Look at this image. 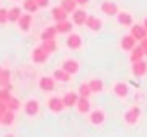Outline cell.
Masks as SVG:
<instances>
[{
    "mask_svg": "<svg viewBox=\"0 0 147 137\" xmlns=\"http://www.w3.org/2000/svg\"><path fill=\"white\" fill-rule=\"evenodd\" d=\"M86 21H87V12H84V10H74V22L75 24L82 26V24H86Z\"/></svg>",
    "mask_w": 147,
    "mask_h": 137,
    "instance_id": "15",
    "label": "cell"
},
{
    "mask_svg": "<svg viewBox=\"0 0 147 137\" xmlns=\"http://www.w3.org/2000/svg\"><path fill=\"white\" fill-rule=\"evenodd\" d=\"M48 106H50V110L51 111H55V113H58V111H62L63 110V100H60V98H51L50 101H48Z\"/></svg>",
    "mask_w": 147,
    "mask_h": 137,
    "instance_id": "11",
    "label": "cell"
},
{
    "mask_svg": "<svg viewBox=\"0 0 147 137\" xmlns=\"http://www.w3.org/2000/svg\"><path fill=\"white\" fill-rule=\"evenodd\" d=\"M10 72L9 70H2V74H0V84L3 86V87H9L10 89Z\"/></svg>",
    "mask_w": 147,
    "mask_h": 137,
    "instance_id": "27",
    "label": "cell"
},
{
    "mask_svg": "<svg viewBox=\"0 0 147 137\" xmlns=\"http://www.w3.org/2000/svg\"><path fill=\"white\" fill-rule=\"evenodd\" d=\"M144 28L147 29V17H146V21H144Z\"/></svg>",
    "mask_w": 147,
    "mask_h": 137,
    "instance_id": "40",
    "label": "cell"
},
{
    "mask_svg": "<svg viewBox=\"0 0 147 137\" xmlns=\"http://www.w3.org/2000/svg\"><path fill=\"white\" fill-rule=\"evenodd\" d=\"M132 74L135 77H142L147 74V62L144 60H139V62H134L132 64Z\"/></svg>",
    "mask_w": 147,
    "mask_h": 137,
    "instance_id": "2",
    "label": "cell"
},
{
    "mask_svg": "<svg viewBox=\"0 0 147 137\" xmlns=\"http://www.w3.org/2000/svg\"><path fill=\"white\" fill-rule=\"evenodd\" d=\"M43 48L48 52V53H53L57 50V43H55V38H50V39H43Z\"/></svg>",
    "mask_w": 147,
    "mask_h": 137,
    "instance_id": "23",
    "label": "cell"
},
{
    "mask_svg": "<svg viewBox=\"0 0 147 137\" xmlns=\"http://www.w3.org/2000/svg\"><path fill=\"white\" fill-rule=\"evenodd\" d=\"M105 122V113L101 111V110H94L92 113H91V123H94V125H101Z\"/></svg>",
    "mask_w": 147,
    "mask_h": 137,
    "instance_id": "17",
    "label": "cell"
},
{
    "mask_svg": "<svg viewBox=\"0 0 147 137\" xmlns=\"http://www.w3.org/2000/svg\"><path fill=\"white\" fill-rule=\"evenodd\" d=\"M7 106H9V110H12V111L17 110V108H19V100H16L14 96H10V98L7 100Z\"/></svg>",
    "mask_w": 147,
    "mask_h": 137,
    "instance_id": "32",
    "label": "cell"
},
{
    "mask_svg": "<svg viewBox=\"0 0 147 137\" xmlns=\"http://www.w3.org/2000/svg\"><path fill=\"white\" fill-rule=\"evenodd\" d=\"M36 2H38L39 7H46V5H48V0H36Z\"/></svg>",
    "mask_w": 147,
    "mask_h": 137,
    "instance_id": "38",
    "label": "cell"
},
{
    "mask_svg": "<svg viewBox=\"0 0 147 137\" xmlns=\"http://www.w3.org/2000/svg\"><path fill=\"white\" fill-rule=\"evenodd\" d=\"M39 86H41L43 91H53L55 89V79L53 77H41Z\"/></svg>",
    "mask_w": 147,
    "mask_h": 137,
    "instance_id": "9",
    "label": "cell"
},
{
    "mask_svg": "<svg viewBox=\"0 0 147 137\" xmlns=\"http://www.w3.org/2000/svg\"><path fill=\"white\" fill-rule=\"evenodd\" d=\"M75 5H77L75 0H62V7H63L67 12H74V10H75Z\"/></svg>",
    "mask_w": 147,
    "mask_h": 137,
    "instance_id": "29",
    "label": "cell"
},
{
    "mask_svg": "<svg viewBox=\"0 0 147 137\" xmlns=\"http://www.w3.org/2000/svg\"><path fill=\"white\" fill-rule=\"evenodd\" d=\"M67 10L63 9V7H55L53 10H51V16H53V19L55 21H63V19H67Z\"/></svg>",
    "mask_w": 147,
    "mask_h": 137,
    "instance_id": "14",
    "label": "cell"
},
{
    "mask_svg": "<svg viewBox=\"0 0 147 137\" xmlns=\"http://www.w3.org/2000/svg\"><path fill=\"white\" fill-rule=\"evenodd\" d=\"M101 10H103L106 16H116V14H118V5H116L115 2H111V0H106V2L101 3Z\"/></svg>",
    "mask_w": 147,
    "mask_h": 137,
    "instance_id": "4",
    "label": "cell"
},
{
    "mask_svg": "<svg viewBox=\"0 0 147 137\" xmlns=\"http://www.w3.org/2000/svg\"><path fill=\"white\" fill-rule=\"evenodd\" d=\"M130 34L137 39V41H140V39H144L147 36V29L144 28V24L140 26V24H132V31H130Z\"/></svg>",
    "mask_w": 147,
    "mask_h": 137,
    "instance_id": "3",
    "label": "cell"
},
{
    "mask_svg": "<svg viewBox=\"0 0 147 137\" xmlns=\"http://www.w3.org/2000/svg\"><path fill=\"white\" fill-rule=\"evenodd\" d=\"M67 45H69L72 50H77V48H80V45H82V38H80L79 34H70V36L67 38Z\"/></svg>",
    "mask_w": 147,
    "mask_h": 137,
    "instance_id": "13",
    "label": "cell"
},
{
    "mask_svg": "<svg viewBox=\"0 0 147 137\" xmlns=\"http://www.w3.org/2000/svg\"><path fill=\"white\" fill-rule=\"evenodd\" d=\"M31 16L29 14H24V16H21L19 17V28H21V31H28L29 28H31Z\"/></svg>",
    "mask_w": 147,
    "mask_h": 137,
    "instance_id": "16",
    "label": "cell"
},
{
    "mask_svg": "<svg viewBox=\"0 0 147 137\" xmlns=\"http://www.w3.org/2000/svg\"><path fill=\"white\" fill-rule=\"evenodd\" d=\"M55 79H58V81H65V82H69L70 81V74L65 70V68H58L57 72H55Z\"/></svg>",
    "mask_w": 147,
    "mask_h": 137,
    "instance_id": "25",
    "label": "cell"
},
{
    "mask_svg": "<svg viewBox=\"0 0 147 137\" xmlns=\"http://www.w3.org/2000/svg\"><path fill=\"white\" fill-rule=\"evenodd\" d=\"M116 17H118V22L121 26H132L134 24V19H132V16L128 12H118Z\"/></svg>",
    "mask_w": 147,
    "mask_h": 137,
    "instance_id": "12",
    "label": "cell"
},
{
    "mask_svg": "<svg viewBox=\"0 0 147 137\" xmlns=\"http://www.w3.org/2000/svg\"><path fill=\"white\" fill-rule=\"evenodd\" d=\"M77 100H79V96L75 93H67L63 96V104L65 106H74V104H77Z\"/></svg>",
    "mask_w": 147,
    "mask_h": 137,
    "instance_id": "22",
    "label": "cell"
},
{
    "mask_svg": "<svg viewBox=\"0 0 147 137\" xmlns=\"http://www.w3.org/2000/svg\"><path fill=\"white\" fill-rule=\"evenodd\" d=\"M7 110H9L7 103H5V101H0V115H3V113H5Z\"/></svg>",
    "mask_w": 147,
    "mask_h": 137,
    "instance_id": "36",
    "label": "cell"
},
{
    "mask_svg": "<svg viewBox=\"0 0 147 137\" xmlns=\"http://www.w3.org/2000/svg\"><path fill=\"white\" fill-rule=\"evenodd\" d=\"M7 21H9V10L0 9V22L3 24V22H7Z\"/></svg>",
    "mask_w": 147,
    "mask_h": 137,
    "instance_id": "35",
    "label": "cell"
},
{
    "mask_svg": "<svg viewBox=\"0 0 147 137\" xmlns=\"http://www.w3.org/2000/svg\"><path fill=\"white\" fill-rule=\"evenodd\" d=\"M12 94L9 93V87H3V89H0V101H5L7 103V100L10 98Z\"/></svg>",
    "mask_w": 147,
    "mask_h": 137,
    "instance_id": "34",
    "label": "cell"
},
{
    "mask_svg": "<svg viewBox=\"0 0 147 137\" xmlns=\"http://www.w3.org/2000/svg\"><path fill=\"white\" fill-rule=\"evenodd\" d=\"M0 123H2V115H0Z\"/></svg>",
    "mask_w": 147,
    "mask_h": 137,
    "instance_id": "41",
    "label": "cell"
},
{
    "mask_svg": "<svg viewBox=\"0 0 147 137\" xmlns=\"http://www.w3.org/2000/svg\"><path fill=\"white\" fill-rule=\"evenodd\" d=\"M87 84H89V87H91L92 93H99V91H103V82H101L99 79H92V81H89Z\"/></svg>",
    "mask_w": 147,
    "mask_h": 137,
    "instance_id": "26",
    "label": "cell"
},
{
    "mask_svg": "<svg viewBox=\"0 0 147 137\" xmlns=\"http://www.w3.org/2000/svg\"><path fill=\"white\" fill-rule=\"evenodd\" d=\"M19 17H21V9L19 7H14V9L9 10V21L16 22V21H19Z\"/></svg>",
    "mask_w": 147,
    "mask_h": 137,
    "instance_id": "28",
    "label": "cell"
},
{
    "mask_svg": "<svg viewBox=\"0 0 147 137\" xmlns=\"http://www.w3.org/2000/svg\"><path fill=\"white\" fill-rule=\"evenodd\" d=\"M57 33H58V31H57V28H48V29L43 33L41 38H43V39H50V38H55V34H57Z\"/></svg>",
    "mask_w": 147,
    "mask_h": 137,
    "instance_id": "33",
    "label": "cell"
},
{
    "mask_svg": "<svg viewBox=\"0 0 147 137\" xmlns=\"http://www.w3.org/2000/svg\"><path fill=\"white\" fill-rule=\"evenodd\" d=\"M86 26H87L89 29H92V31H99V29H101V26H103V22H101V19H99V17H96V16H87Z\"/></svg>",
    "mask_w": 147,
    "mask_h": 137,
    "instance_id": "7",
    "label": "cell"
},
{
    "mask_svg": "<svg viewBox=\"0 0 147 137\" xmlns=\"http://www.w3.org/2000/svg\"><path fill=\"white\" fill-rule=\"evenodd\" d=\"M55 28H57L58 33H70L72 31V22H69L67 19H63V21H58V24Z\"/></svg>",
    "mask_w": 147,
    "mask_h": 137,
    "instance_id": "18",
    "label": "cell"
},
{
    "mask_svg": "<svg viewBox=\"0 0 147 137\" xmlns=\"http://www.w3.org/2000/svg\"><path fill=\"white\" fill-rule=\"evenodd\" d=\"M46 58H48V52H46L43 46H38V48L33 50V60H34L36 64H43Z\"/></svg>",
    "mask_w": 147,
    "mask_h": 137,
    "instance_id": "6",
    "label": "cell"
},
{
    "mask_svg": "<svg viewBox=\"0 0 147 137\" xmlns=\"http://www.w3.org/2000/svg\"><path fill=\"white\" fill-rule=\"evenodd\" d=\"M63 68L72 75V74H75V72L79 70V62H77V60H65V62H63Z\"/></svg>",
    "mask_w": 147,
    "mask_h": 137,
    "instance_id": "19",
    "label": "cell"
},
{
    "mask_svg": "<svg viewBox=\"0 0 147 137\" xmlns=\"http://www.w3.org/2000/svg\"><path fill=\"white\" fill-rule=\"evenodd\" d=\"M144 55H146V52H144V48L139 45V46H135L134 50H132V55H130V62L134 64V62H139V60H144Z\"/></svg>",
    "mask_w": 147,
    "mask_h": 137,
    "instance_id": "10",
    "label": "cell"
},
{
    "mask_svg": "<svg viewBox=\"0 0 147 137\" xmlns=\"http://www.w3.org/2000/svg\"><path fill=\"white\" fill-rule=\"evenodd\" d=\"M38 110H39V103H38V101L31 100V101L26 103V113H28V115H31V117H33V115H36Z\"/></svg>",
    "mask_w": 147,
    "mask_h": 137,
    "instance_id": "21",
    "label": "cell"
},
{
    "mask_svg": "<svg viewBox=\"0 0 147 137\" xmlns=\"http://www.w3.org/2000/svg\"><path fill=\"white\" fill-rule=\"evenodd\" d=\"M38 7H39V5H38L36 0H24V9H26L28 12H34Z\"/></svg>",
    "mask_w": 147,
    "mask_h": 137,
    "instance_id": "30",
    "label": "cell"
},
{
    "mask_svg": "<svg viewBox=\"0 0 147 137\" xmlns=\"http://www.w3.org/2000/svg\"><path fill=\"white\" fill-rule=\"evenodd\" d=\"M77 108H79V111L80 113H87L89 111V98H84V96H80L79 100H77Z\"/></svg>",
    "mask_w": 147,
    "mask_h": 137,
    "instance_id": "20",
    "label": "cell"
},
{
    "mask_svg": "<svg viewBox=\"0 0 147 137\" xmlns=\"http://www.w3.org/2000/svg\"><path fill=\"white\" fill-rule=\"evenodd\" d=\"M135 43H137V39L132 36V34H127V36H123L121 38V48L125 50V52H132L134 48H135Z\"/></svg>",
    "mask_w": 147,
    "mask_h": 137,
    "instance_id": "5",
    "label": "cell"
},
{
    "mask_svg": "<svg viewBox=\"0 0 147 137\" xmlns=\"http://www.w3.org/2000/svg\"><path fill=\"white\" fill-rule=\"evenodd\" d=\"M0 74H2V68H0Z\"/></svg>",
    "mask_w": 147,
    "mask_h": 137,
    "instance_id": "42",
    "label": "cell"
},
{
    "mask_svg": "<svg viewBox=\"0 0 147 137\" xmlns=\"http://www.w3.org/2000/svg\"><path fill=\"white\" fill-rule=\"evenodd\" d=\"M77 3H80V5H86V3H89V0H75Z\"/></svg>",
    "mask_w": 147,
    "mask_h": 137,
    "instance_id": "39",
    "label": "cell"
},
{
    "mask_svg": "<svg viewBox=\"0 0 147 137\" xmlns=\"http://www.w3.org/2000/svg\"><path fill=\"white\" fill-rule=\"evenodd\" d=\"M125 122L128 123V125H134V123H137L139 122V118H140V108L139 106H132L127 113H125Z\"/></svg>",
    "mask_w": 147,
    "mask_h": 137,
    "instance_id": "1",
    "label": "cell"
},
{
    "mask_svg": "<svg viewBox=\"0 0 147 137\" xmlns=\"http://www.w3.org/2000/svg\"><path fill=\"white\" fill-rule=\"evenodd\" d=\"M91 93H92V91H91L89 84H82V86L79 87V94H80V96H84V98H89V96H91Z\"/></svg>",
    "mask_w": 147,
    "mask_h": 137,
    "instance_id": "31",
    "label": "cell"
},
{
    "mask_svg": "<svg viewBox=\"0 0 147 137\" xmlns=\"http://www.w3.org/2000/svg\"><path fill=\"white\" fill-rule=\"evenodd\" d=\"M113 93H115L118 98H125V96L128 94V86H127L125 82H116V84L113 86Z\"/></svg>",
    "mask_w": 147,
    "mask_h": 137,
    "instance_id": "8",
    "label": "cell"
},
{
    "mask_svg": "<svg viewBox=\"0 0 147 137\" xmlns=\"http://www.w3.org/2000/svg\"><path fill=\"white\" fill-rule=\"evenodd\" d=\"M140 46L144 48V52H146V55H147V36L144 38V39H140Z\"/></svg>",
    "mask_w": 147,
    "mask_h": 137,
    "instance_id": "37",
    "label": "cell"
},
{
    "mask_svg": "<svg viewBox=\"0 0 147 137\" xmlns=\"http://www.w3.org/2000/svg\"><path fill=\"white\" fill-rule=\"evenodd\" d=\"M14 111L12 110H7L3 115H2V125H12L14 123Z\"/></svg>",
    "mask_w": 147,
    "mask_h": 137,
    "instance_id": "24",
    "label": "cell"
}]
</instances>
